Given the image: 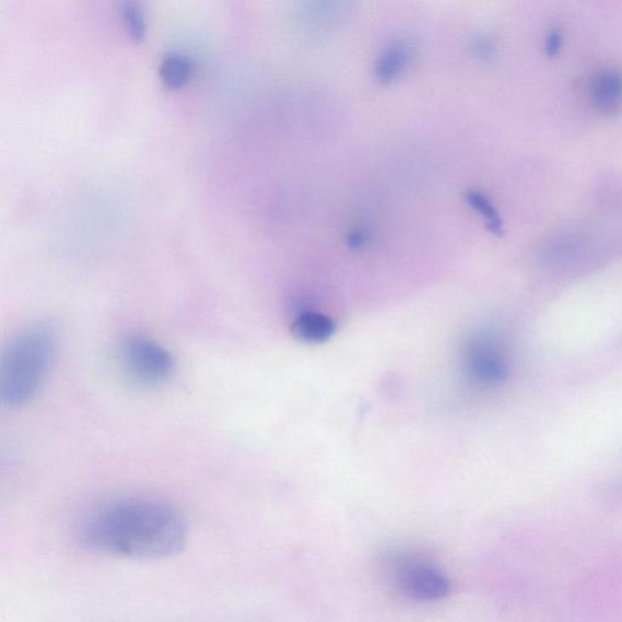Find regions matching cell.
I'll list each match as a JSON object with an SVG mask.
<instances>
[{
    "label": "cell",
    "instance_id": "cell-6",
    "mask_svg": "<svg viewBox=\"0 0 622 622\" xmlns=\"http://www.w3.org/2000/svg\"><path fill=\"white\" fill-rule=\"evenodd\" d=\"M397 575L402 591L414 599H441L450 589V583L446 576L427 563H403Z\"/></svg>",
    "mask_w": 622,
    "mask_h": 622
},
{
    "label": "cell",
    "instance_id": "cell-5",
    "mask_svg": "<svg viewBox=\"0 0 622 622\" xmlns=\"http://www.w3.org/2000/svg\"><path fill=\"white\" fill-rule=\"evenodd\" d=\"M467 367L476 380L486 386L501 384L508 374L504 354L490 336H479L469 344Z\"/></svg>",
    "mask_w": 622,
    "mask_h": 622
},
{
    "label": "cell",
    "instance_id": "cell-9",
    "mask_svg": "<svg viewBox=\"0 0 622 622\" xmlns=\"http://www.w3.org/2000/svg\"><path fill=\"white\" fill-rule=\"evenodd\" d=\"M337 329L331 316L318 310H303L291 324V332L298 341L319 344L329 341Z\"/></svg>",
    "mask_w": 622,
    "mask_h": 622
},
{
    "label": "cell",
    "instance_id": "cell-1",
    "mask_svg": "<svg viewBox=\"0 0 622 622\" xmlns=\"http://www.w3.org/2000/svg\"><path fill=\"white\" fill-rule=\"evenodd\" d=\"M188 524L165 501L119 498L85 517L80 539L91 550L118 559L159 561L179 553L188 540Z\"/></svg>",
    "mask_w": 622,
    "mask_h": 622
},
{
    "label": "cell",
    "instance_id": "cell-2",
    "mask_svg": "<svg viewBox=\"0 0 622 622\" xmlns=\"http://www.w3.org/2000/svg\"><path fill=\"white\" fill-rule=\"evenodd\" d=\"M54 354L56 336L47 326H30L9 341L0 363V399L5 407L23 408L37 397Z\"/></svg>",
    "mask_w": 622,
    "mask_h": 622
},
{
    "label": "cell",
    "instance_id": "cell-4",
    "mask_svg": "<svg viewBox=\"0 0 622 622\" xmlns=\"http://www.w3.org/2000/svg\"><path fill=\"white\" fill-rule=\"evenodd\" d=\"M360 0H303L301 24L313 38H325L343 28L355 13Z\"/></svg>",
    "mask_w": 622,
    "mask_h": 622
},
{
    "label": "cell",
    "instance_id": "cell-8",
    "mask_svg": "<svg viewBox=\"0 0 622 622\" xmlns=\"http://www.w3.org/2000/svg\"><path fill=\"white\" fill-rule=\"evenodd\" d=\"M588 96L599 115H618L622 108V72L617 69L598 71L589 82Z\"/></svg>",
    "mask_w": 622,
    "mask_h": 622
},
{
    "label": "cell",
    "instance_id": "cell-7",
    "mask_svg": "<svg viewBox=\"0 0 622 622\" xmlns=\"http://www.w3.org/2000/svg\"><path fill=\"white\" fill-rule=\"evenodd\" d=\"M414 58V47L407 38L391 40L380 51L374 68L375 80L382 85L397 83L409 71Z\"/></svg>",
    "mask_w": 622,
    "mask_h": 622
},
{
    "label": "cell",
    "instance_id": "cell-10",
    "mask_svg": "<svg viewBox=\"0 0 622 622\" xmlns=\"http://www.w3.org/2000/svg\"><path fill=\"white\" fill-rule=\"evenodd\" d=\"M160 80L169 91H179L187 85L192 74V63L179 52H171L160 64Z\"/></svg>",
    "mask_w": 622,
    "mask_h": 622
},
{
    "label": "cell",
    "instance_id": "cell-12",
    "mask_svg": "<svg viewBox=\"0 0 622 622\" xmlns=\"http://www.w3.org/2000/svg\"><path fill=\"white\" fill-rule=\"evenodd\" d=\"M466 201L472 209L479 213L480 216L484 218V221L496 235H502L504 232V225H502L501 218L493 203L486 198V196L479 191H469L466 195Z\"/></svg>",
    "mask_w": 622,
    "mask_h": 622
},
{
    "label": "cell",
    "instance_id": "cell-11",
    "mask_svg": "<svg viewBox=\"0 0 622 622\" xmlns=\"http://www.w3.org/2000/svg\"><path fill=\"white\" fill-rule=\"evenodd\" d=\"M119 9L128 36L134 42H143L148 34V23L139 0H121Z\"/></svg>",
    "mask_w": 622,
    "mask_h": 622
},
{
    "label": "cell",
    "instance_id": "cell-14",
    "mask_svg": "<svg viewBox=\"0 0 622 622\" xmlns=\"http://www.w3.org/2000/svg\"><path fill=\"white\" fill-rule=\"evenodd\" d=\"M563 47V36L559 30H551L544 39V52L549 58H556Z\"/></svg>",
    "mask_w": 622,
    "mask_h": 622
},
{
    "label": "cell",
    "instance_id": "cell-3",
    "mask_svg": "<svg viewBox=\"0 0 622 622\" xmlns=\"http://www.w3.org/2000/svg\"><path fill=\"white\" fill-rule=\"evenodd\" d=\"M121 363L128 378L141 387H157L171 377L172 354L165 347L144 337H133L121 348Z\"/></svg>",
    "mask_w": 622,
    "mask_h": 622
},
{
    "label": "cell",
    "instance_id": "cell-13",
    "mask_svg": "<svg viewBox=\"0 0 622 622\" xmlns=\"http://www.w3.org/2000/svg\"><path fill=\"white\" fill-rule=\"evenodd\" d=\"M469 50H471L472 57L476 60L489 62L495 59L497 54V45L493 37L480 34L474 36L471 42H469Z\"/></svg>",
    "mask_w": 622,
    "mask_h": 622
}]
</instances>
